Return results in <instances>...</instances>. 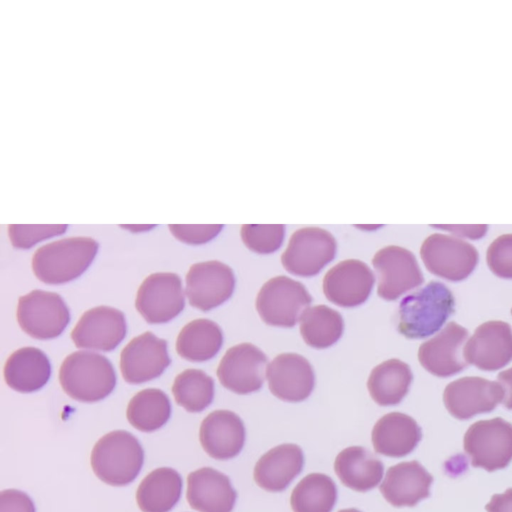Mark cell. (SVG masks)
<instances>
[{
	"instance_id": "obj_1",
	"label": "cell",
	"mask_w": 512,
	"mask_h": 512,
	"mask_svg": "<svg viewBox=\"0 0 512 512\" xmlns=\"http://www.w3.org/2000/svg\"><path fill=\"white\" fill-rule=\"evenodd\" d=\"M454 305L451 291L443 283L430 281L401 300L398 330L411 339L428 337L442 327Z\"/></svg>"
},
{
	"instance_id": "obj_2",
	"label": "cell",
	"mask_w": 512,
	"mask_h": 512,
	"mask_svg": "<svg viewBox=\"0 0 512 512\" xmlns=\"http://www.w3.org/2000/svg\"><path fill=\"white\" fill-rule=\"evenodd\" d=\"M98 243L90 237H69L39 247L32 258L35 276L50 285L79 277L92 263Z\"/></svg>"
},
{
	"instance_id": "obj_3",
	"label": "cell",
	"mask_w": 512,
	"mask_h": 512,
	"mask_svg": "<svg viewBox=\"0 0 512 512\" xmlns=\"http://www.w3.org/2000/svg\"><path fill=\"white\" fill-rule=\"evenodd\" d=\"M59 381L64 392L71 398L81 402H96L112 392L116 375L105 356L80 350L64 359L59 370Z\"/></svg>"
},
{
	"instance_id": "obj_4",
	"label": "cell",
	"mask_w": 512,
	"mask_h": 512,
	"mask_svg": "<svg viewBox=\"0 0 512 512\" xmlns=\"http://www.w3.org/2000/svg\"><path fill=\"white\" fill-rule=\"evenodd\" d=\"M144 452L134 435L115 430L101 437L91 453V467L96 476L112 486L131 483L139 474Z\"/></svg>"
},
{
	"instance_id": "obj_5",
	"label": "cell",
	"mask_w": 512,
	"mask_h": 512,
	"mask_svg": "<svg viewBox=\"0 0 512 512\" xmlns=\"http://www.w3.org/2000/svg\"><path fill=\"white\" fill-rule=\"evenodd\" d=\"M311 302L312 297L302 283L280 275L263 284L255 306L266 324L289 328L301 319Z\"/></svg>"
},
{
	"instance_id": "obj_6",
	"label": "cell",
	"mask_w": 512,
	"mask_h": 512,
	"mask_svg": "<svg viewBox=\"0 0 512 512\" xmlns=\"http://www.w3.org/2000/svg\"><path fill=\"white\" fill-rule=\"evenodd\" d=\"M463 445L473 467L503 469L512 460V424L499 417L477 421L466 431Z\"/></svg>"
},
{
	"instance_id": "obj_7",
	"label": "cell",
	"mask_w": 512,
	"mask_h": 512,
	"mask_svg": "<svg viewBox=\"0 0 512 512\" xmlns=\"http://www.w3.org/2000/svg\"><path fill=\"white\" fill-rule=\"evenodd\" d=\"M69 320V309L57 293L33 290L18 300L17 321L21 329L35 339L56 338Z\"/></svg>"
},
{
	"instance_id": "obj_8",
	"label": "cell",
	"mask_w": 512,
	"mask_h": 512,
	"mask_svg": "<svg viewBox=\"0 0 512 512\" xmlns=\"http://www.w3.org/2000/svg\"><path fill=\"white\" fill-rule=\"evenodd\" d=\"M336 249V240L329 231L319 227H304L290 237L281 255V263L291 274L312 277L333 260Z\"/></svg>"
},
{
	"instance_id": "obj_9",
	"label": "cell",
	"mask_w": 512,
	"mask_h": 512,
	"mask_svg": "<svg viewBox=\"0 0 512 512\" xmlns=\"http://www.w3.org/2000/svg\"><path fill=\"white\" fill-rule=\"evenodd\" d=\"M420 256L429 272L451 281L467 278L478 262L474 246L457 237L438 233L424 240Z\"/></svg>"
},
{
	"instance_id": "obj_10",
	"label": "cell",
	"mask_w": 512,
	"mask_h": 512,
	"mask_svg": "<svg viewBox=\"0 0 512 512\" xmlns=\"http://www.w3.org/2000/svg\"><path fill=\"white\" fill-rule=\"evenodd\" d=\"M185 306L180 277L175 273H154L140 285L135 307L150 324H161L175 318Z\"/></svg>"
},
{
	"instance_id": "obj_11",
	"label": "cell",
	"mask_w": 512,
	"mask_h": 512,
	"mask_svg": "<svg viewBox=\"0 0 512 512\" xmlns=\"http://www.w3.org/2000/svg\"><path fill=\"white\" fill-rule=\"evenodd\" d=\"M267 364L266 355L257 346L240 343L226 351L216 373L220 383L228 390L248 394L262 387Z\"/></svg>"
},
{
	"instance_id": "obj_12",
	"label": "cell",
	"mask_w": 512,
	"mask_h": 512,
	"mask_svg": "<svg viewBox=\"0 0 512 512\" xmlns=\"http://www.w3.org/2000/svg\"><path fill=\"white\" fill-rule=\"evenodd\" d=\"M372 264L379 278L377 294L388 301L396 300L424 280L414 254L400 246L380 249Z\"/></svg>"
},
{
	"instance_id": "obj_13",
	"label": "cell",
	"mask_w": 512,
	"mask_h": 512,
	"mask_svg": "<svg viewBox=\"0 0 512 512\" xmlns=\"http://www.w3.org/2000/svg\"><path fill=\"white\" fill-rule=\"evenodd\" d=\"M235 287L232 269L216 260L193 264L186 275V295L191 306L208 311L227 301Z\"/></svg>"
},
{
	"instance_id": "obj_14",
	"label": "cell",
	"mask_w": 512,
	"mask_h": 512,
	"mask_svg": "<svg viewBox=\"0 0 512 512\" xmlns=\"http://www.w3.org/2000/svg\"><path fill=\"white\" fill-rule=\"evenodd\" d=\"M170 362L167 342L150 331L133 338L120 354L121 374L130 384H140L159 377Z\"/></svg>"
},
{
	"instance_id": "obj_15",
	"label": "cell",
	"mask_w": 512,
	"mask_h": 512,
	"mask_svg": "<svg viewBox=\"0 0 512 512\" xmlns=\"http://www.w3.org/2000/svg\"><path fill=\"white\" fill-rule=\"evenodd\" d=\"M504 396L500 383L481 377H463L449 383L443 393L448 412L463 420L492 411Z\"/></svg>"
},
{
	"instance_id": "obj_16",
	"label": "cell",
	"mask_w": 512,
	"mask_h": 512,
	"mask_svg": "<svg viewBox=\"0 0 512 512\" xmlns=\"http://www.w3.org/2000/svg\"><path fill=\"white\" fill-rule=\"evenodd\" d=\"M374 282L375 276L367 264L348 259L327 271L323 278V292L335 305L351 308L368 299Z\"/></svg>"
},
{
	"instance_id": "obj_17",
	"label": "cell",
	"mask_w": 512,
	"mask_h": 512,
	"mask_svg": "<svg viewBox=\"0 0 512 512\" xmlns=\"http://www.w3.org/2000/svg\"><path fill=\"white\" fill-rule=\"evenodd\" d=\"M467 336V329L455 322L448 323L436 336L420 345V364L428 372L439 377L460 372L467 366L464 357Z\"/></svg>"
},
{
	"instance_id": "obj_18",
	"label": "cell",
	"mask_w": 512,
	"mask_h": 512,
	"mask_svg": "<svg viewBox=\"0 0 512 512\" xmlns=\"http://www.w3.org/2000/svg\"><path fill=\"white\" fill-rule=\"evenodd\" d=\"M125 335L124 314L108 306L87 310L71 332V338L76 347L100 351L115 349Z\"/></svg>"
},
{
	"instance_id": "obj_19",
	"label": "cell",
	"mask_w": 512,
	"mask_h": 512,
	"mask_svg": "<svg viewBox=\"0 0 512 512\" xmlns=\"http://www.w3.org/2000/svg\"><path fill=\"white\" fill-rule=\"evenodd\" d=\"M467 363L486 371H495L512 360V329L503 321H488L478 326L466 341Z\"/></svg>"
},
{
	"instance_id": "obj_20",
	"label": "cell",
	"mask_w": 512,
	"mask_h": 512,
	"mask_svg": "<svg viewBox=\"0 0 512 512\" xmlns=\"http://www.w3.org/2000/svg\"><path fill=\"white\" fill-rule=\"evenodd\" d=\"M266 378L271 393L287 402L305 400L315 384L311 364L296 353L277 355L267 366Z\"/></svg>"
},
{
	"instance_id": "obj_21",
	"label": "cell",
	"mask_w": 512,
	"mask_h": 512,
	"mask_svg": "<svg viewBox=\"0 0 512 512\" xmlns=\"http://www.w3.org/2000/svg\"><path fill=\"white\" fill-rule=\"evenodd\" d=\"M199 439L204 451L212 458L231 459L237 456L244 446V423L232 411H213L203 419Z\"/></svg>"
},
{
	"instance_id": "obj_22",
	"label": "cell",
	"mask_w": 512,
	"mask_h": 512,
	"mask_svg": "<svg viewBox=\"0 0 512 512\" xmlns=\"http://www.w3.org/2000/svg\"><path fill=\"white\" fill-rule=\"evenodd\" d=\"M187 500L199 512H231L236 501V491L223 473L203 467L187 477Z\"/></svg>"
},
{
	"instance_id": "obj_23",
	"label": "cell",
	"mask_w": 512,
	"mask_h": 512,
	"mask_svg": "<svg viewBox=\"0 0 512 512\" xmlns=\"http://www.w3.org/2000/svg\"><path fill=\"white\" fill-rule=\"evenodd\" d=\"M432 481V475L413 460L388 468L379 489L391 505L412 507L429 496Z\"/></svg>"
},
{
	"instance_id": "obj_24",
	"label": "cell",
	"mask_w": 512,
	"mask_h": 512,
	"mask_svg": "<svg viewBox=\"0 0 512 512\" xmlns=\"http://www.w3.org/2000/svg\"><path fill=\"white\" fill-rule=\"evenodd\" d=\"M304 466L302 449L292 443L280 444L257 461L254 467V480L257 485L269 492H280L301 473Z\"/></svg>"
},
{
	"instance_id": "obj_25",
	"label": "cell",
	"mask_w": 512,
	"mask_h": 512,
	"mask_svg": "<svg viewBox=\"0 0 512 512\" xmlns=\"http://www.w3.org/2000/svg\"><path fill=\"white\" fill-rule=\"evenodd\" d=\"M421 436V428L412 417L391 412L376 422L371 439L376 453L396 458L411 453Z\"/></svg>"
},
{
	"instance_id": "obj_26",
	"label": "cell",
	"mask_w": 512,
	"mask_h": 512,
	"mask_svg": "<svg viewBox=\"0 0 512 512\" xmlns=\"http://www.w3.org/2000/svg\"><path fill=\"white\" fill-rule=\"evenodd\" d=\"M3 373L10 388L21 393H30L47 383L51 366L43 351L35 347H23L8 357Z\"/></svg>"
},
{
	"instance_id": "obj_27",
	"label": "cell",
	"mask_w": 512,
	"mask_h": 512,
	"mask_svg": "<svg viewBox=\"0 0 512 512\" xmlns=\"http://www.w3.org/2000/svg\"><path fill=\"white\" fill-rule=\"evenodd\" d=\"M334 470L346 487L358 492H366L380 483L384 465L366 448L351 446L336 456Z\"/></svg>"
},
{
	"instance_id": "obj_28",
	"label": "cell",
	"mask_w": 512,
	"mask_h": 512,
	"mask_svg": "<svg viewBox=\"0 0 512 512\" xmlns=\"http://www.w3.org/2000/svg\"><path fill=\"white\" fill-rule=\"evenodd\" d=\"M182 478L169 467L150 472L139 484L136 500L143 512H168L181 496Z\"/></svg>"
},
{
	"instance_id": "obj_29",
	"label": "cell",
	"mask_w": 512,
	"mask_h": 512,
	"mask_svg": "<svg viewBox=\"0 0 512 512\" xmlns=\"http://www.w3.org/2000/svg\"><path fill=\"white\" fill-rule=\"evenodd\" d=\"M409 365L399 359L386 360L374 367L367 381L371 398L381 406L396 405L406 396L412 382Z\"/></svg>"
},
{
	"instance_id": "obj_30",
	"label": "cell",
	"mask_w": 512,
	"mask_h": 512,
	"mask_svg": "<svg viewBox=\"0 0 512 512\" xmlns=\"http://www.w3.org/2000/svg\"><path fill=\"white\" fill-rule=\"evenodd\" d=\"M223 343L222 330L215 322L200 318L187 323L176 339V351L182 358L203 362L214 357Z\"/></svg>"
},
{
	"instance_id": "obj_31",
	"label": "cell",
	"mask_w": 512,
	"mask_h": 512,
	"mask_svg": "<svg viewBox=\"0 0 512 512\" xmlns=\"http://www.w3.org/2000/svg\"><path fill=\"white\" fill-rule=\"evenodd\" d=\"M344 322L341 314L326 306L307 308L300 319V333L312 348L324 349L335 344L342 336Z\"/></svg>"
},
{
	"instance_id": "obj_32",
	"label": "cell",
	"mask_w": 512,
	"mask_h": 512,
	"mask_svg": "<svg viewBox=\"0 0 512 512\" xmlns=\"http://www.w3.org/2000/svg\"><path fill=\"white\" fill-rule=\"evenodd\" d=\"M171 414L168 396L160 389L147 388L136 393L128 403L126 417L129 423L143 432L162 427Z\"/></svg>"
},
{
	"instance_id": "obj_33",
	"label": "cell",
	"mask_w": 512,
	"mask_h": 512,
	"mask_svg": "<svg viewBox=\"0 0 512 512\" xmlns=\"http://www.w3.org/2000/svg\"><path fill=\"white\" fill-rule=\"evenodd\" d=\"M337 500L335 482L322 473L305 476L290 496L293 512H331Z\"/></svg>"
},
{
	"instance_id": "obj_34",
	"label": "cell",
	"mask_w": 512,
	"mask_h": 512,
	"mask_svg": "<svg viewBox=\"0 0 512 512\" xmlns=\"http://www.w3.org/2000/svg\"><path fill=\"white\" fill-rule=\"evenodd\" d=\"M172 393L176 403L188 412H200L213 400L214 381L202 370L187 369L176 376Z\"/></svg>"
},
{
	"instance_id": "obj_35",
	"label": "cell",
	"mask_w": 512,
	"mask_h": 512,
	"mask_svg": "<svg viewBox=\"0 0 512 512\" xmlns=\"http://www.w3.org/2000/svg\"><path fill=\"white\" fill-rule=\"evenodd\" d=\"M240 234L243 243L251 251L268 254L281 247L285 226L282 224H245L242 225Z\"/></svg>"
},
{
	"instance_id": "obj_36",
	"label": "cell",
	"mask_w": 512,
	"mask_h": 512,
	"mask_svg": "<svg viewBox=\"0 0 512 512\" xmlns=\"http://www.w3.org/2000/svg\"><path fill=\"white\" fill-rule=\"evenodd\" d=\"M67 227L66 224H10L8 235L14 247L28 249L39 241L61 235Z\"/></svg>"
},
{
	"instance_id": "obj_37",
	"label": "cell",
	"mask_w": 512,
	"mask_h": 512,
	"mask_svg": "<svg viewBox=\"0 0 512 512\" xmlns=\"http://www.w3.org/2000/svg\"><path fill=\"white\" fill-rule=\"evenodd\" d=\"M486 261L495 275L512 278V234L500 235L490 244Z\"/></svg>"
},
{
	"instance_id": "obj_38",
	"label": "cell",
	"mask_w": 512,
	"mask_h": 512,
	"mask_svg": "<svg viewBox=\"0 0 512 512\" xmlns=\"http://www.w3.org/2000/svg\"><path fill=\"white\" fill-rule=\"evenodd\" d=\"M169 230L178 240L192 245L212 240L223 228L221 224H169Z\"/></svg>"
},
{
	"instance_id": "obj_39",
	"label": "cell",
	"mask_w": 512,
	"mask_h": 512,
	"mask_svg": "<svg viewBox=\"0 0 512 512\" xmlns=\"http://www.w3.org/2000/svg\"><path fill=\"white\" fill-rule=\"evenodd\" d=\"M0 512H35V506L28 494L8 489L0 493Z\"/></svg>"
},
{
	"instance_id": "obj_40",
	"label": "cell",
	"mask_w": 512,
	"mask_h": 512,
	"mask_svg": "<svg viewBox=\"0 0 512 512\" xmlns=\"http://www.w3.org/2000/svg\"><path fill=\"white\" fill-rule=\"evenodd\" d=\"M439 229L447 230L460 237H467L470 239H479L485 235L488 226L481 225H432Z\"/></svg>"
},
{
	"instance_id": "obj_41",
	"label": "cell",
	"mask_w": 512,
	"mask_h": 512,
	"mask_svg": "<svg viewBox=\"0 0 512 512\" xmlns=\"http://www.w3.org/2000/svg\"><path fill=\"white\" fill-rule=\"evenodd\" d=\"M485 509L487 512H512V488L502 494L493 495Z\"/></svg>"
},
{
	"instance_id": "obj_42",
	"label": "cell",
	"mask_w": 512,
	"mask_h": 512,
	"mask_svg": "<svg viewBox=\"0 0 512 512\" xmlns=\"http://www.w3.org/2000/svg\"><path fill=\"white\" fill-rule=\"evenodd\" d=\"M498 380L504 392L502 402L507 409H512V367L500 372Z\"/></svg>"
},
{
	"instance_id": "obj_43",
	"label": "cell",
	"mask_w": 512,
	"mask_h": 512,
	"mask_svg": "<svg viewBox=\"0 0 512 512\" xmlns=\"http://www.w3.org/2000/svg\"><path fill=\"white\" fill-rule=\"evenodd\" d=\"M338 512H361V511H359V510H357L355 508H349V509H342V510H340Z\"/></svg>"
},
{
	"instance_id": "obj_44",
	"label": "cell",
	"mask_w": 512,
	"mask_h": 512,
	"mask_svg": "<svg viewBox=\"0 0 512 512\" xmlns=\"http://www.w3.org/2000/svg\"><path fill=\"white\" fill-rule=\"evenodd\" d=\"M511 313H512V309H511Z\"/></svg>"
}]
</instances>
